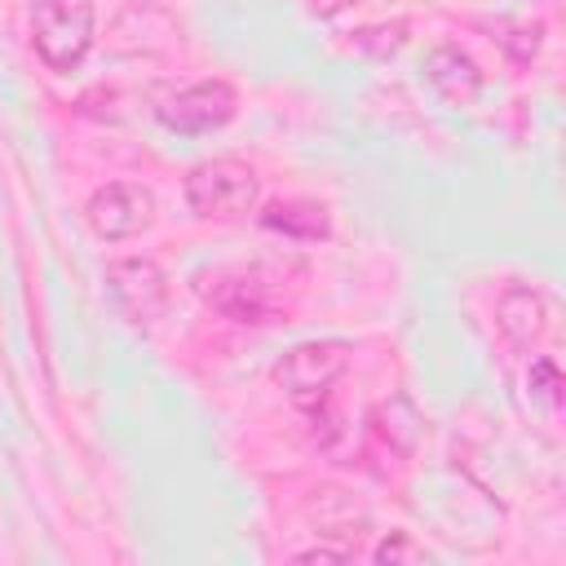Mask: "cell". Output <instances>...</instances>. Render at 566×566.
Instances as JSON below:
<instances>
[{
	"instance_id": "cell-1",
	"label": "cell",
	"mask_w": 566,
	"mask_h": 566,
	"mask_svg": "<svg viewBox=\"0 0 566 566\" xmlns=\"http://www.w3.org/2000/svg\"><path fill=\"white\" fill-rule=\"evenodd\" d=\"M31 49L53 75H75L93 49V0H31Z\"/></svg>"
},
{
	"instance_id": "cell-2",
	"label": "cell",
	"mask_w": 566,
	"mask_h": 566,
	"mask_svg": "<svg viewBox=\"0 0 566 566\" xmlns=\"http://www.w3.org/2000/svg\"><path fill=\"white\" fill-rule=\"evenodd\" d=\"M261 199V181L239 159H203L186 172V203L199 221H243Z\"/></svg>"
},
{
	"instance_id": "cell-3",
	"label": "cell",
	"mask_w": 566,
	"mask_h": 566,
	"mask_svg": "<svg viewBox=\"0 0 566 566\" xmlns=\"http://www.w3.org/2000/svg\"><path fill=\"white\" fill-rule=\"evenodd\" d=\"M345 367H349L345 340H301L274 363V380L301 411H318V402L332 394Z\"/></svg>"
},
{
	"instance_id": "cell-4",
	"label": "cell",
	"mask_w": 566,
	"mask_h": 566,
	"mask_svg": "<svg viewBox=\"0 0 566 566\" xmlns=\"http://www.w3.org/2000/svg\"><path fill=\"white\" fill-rule=\"evenodd\" d=\"M190 287L199 292L203 305H212L230 323H252L256 327V323L279 318V296L256 270H199Z\"/></svg>"
},
{
	"instance_id": "cell-5",
	"label": "cell",
	"mask_w": 566,
	"mask_h": 566,
	"mask_svg": "<svg viewBox=\"0 0 566 566\" xmlns=\"http://www.w3.org/2000/svg\"><path fill=\"white\" fill-rule=\"evenodd\" d=\"M234 111H239V93L226 80H199V84H190V88H181V93H172L155 106L159 124L168 133H181V137L226 128L234 119Z\"/></svg>"
},
{
	"instance_id": "cell-6",
	"label": "cell",
	"mask_w": 566,
	"mask_h": 566,
	"mask_svg": "<svg viewBox=\"0 0 566 566\" xmlns=\"http://www.w3.org/2000/svg\"><path fill=\"white\" fill-rule=\"evenodd\" d=\"M84 221L106 243L133 239V234H142L155 221V195L146 186H137V181H106V186H97L88 195Z\"/></svg>"
},
{
	"instance_id": "cell-7",
	"label": "cell",
	"mask_w": 566,
	"mask_h": 566,
	"mask_svg": "<svg viewBox=\"0 0 566 566\" xmlns=\"http://www.w3.org/2000/svg\"><path fill=\"white\" fill-rule=\"evenodd\" d=\"M106 292L128 323L150 327L168 305V274L150 256H119L106 265Z\"/></svg>"
},
{
	"instance_id": "cell-8",
	"label": "cell",
	"mask_w": 566,
	"mask_h": 566,
	"mask_svg": "<svg viewBox=\"0 0 566 566\" xmlns=\"http://www.w3.org/2000/svg\"><path fill=\"white\" fill-rule=\"evenodd\" d=\"M495 323L504 327V336L513 345H535L544 332H548V301L526 287V283H513L500 292L495 301Z\"/></svg>"
},
{
	"instance_id": "cell-9",
	"label": "cell",
	"mask_w": 566,
	"mask_h": 566,
	"mask_svg": "<svg viewBox=\"0 0 566 566\" xmlns=\"http://www.w3.org/2000/svg\"><path fill=\"white\" fill-rule=\"evenodd\" d=\"M424 80L447 97V102H469L482 88V71L478 62L460 49V44H438L424 57Z\"/></svg>"
},
{
	"instance_id": "cell-10",
	"label": "cell",
	"mask_w": 566,
	"mask_h": 566,
	"mask_svg": "<svg viewBox=\"0 0 566 566\" xmlns=\"http://www.w3.org/2000/svg\"><path fill=\"white\" fill-rule=\"evenodd\" d=\"M261 226L274 230V234H287V239H327L332 234V217L323 203H310V199H283V203H270L261 212Z\"/></svg>"
},
{
	"instance_id": "cell-11",
	"label": "cell",
	"mask_w": 566,
	"mask_h": 566,
	"mask_svg": "<svg viewBox=\"0 0 566 566\" xmlns=\"http://www.w3.org/2000/svg\"><path fill=\"white\" fill-rule=\"evenodd\" d=\"M526 394H531V407H539L544 416H557V407H562V371H557L553 358H535L531 363Z\"/></svg>"
},
{
	"instance_id": "cell-12",
	"label": "cell",
	"mask_w": 566,
	"mask_h": 566,
	"mask_svg": "<svg viewBox=\"0 0 566 566\" xmlns=\"http://www.w3.org/2000/svg\"><path fill=\"white\" fill-rule=\"evenodd\" d=\"M371 562H429V548L424 544H416L407 531H389L376 548H371Z\"/></svg>"
},
{
	"instance_id": "cell-13",
	"label": "cell",
	"mask_w": 566,
	"mask_h": 566,
	"mask_svg": "<svg viewBox=\"0 0 566 566\" xmlns=\"http://www.w3.org/2000/svg\"><path fill=\"white\" fill-rule=\"evenodd\" d=\"M296 557H301V562H345V557H354V548H336V544H314V548H301Z\"/></svg>"
}]
</instances>
